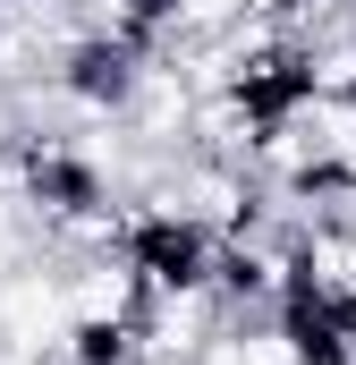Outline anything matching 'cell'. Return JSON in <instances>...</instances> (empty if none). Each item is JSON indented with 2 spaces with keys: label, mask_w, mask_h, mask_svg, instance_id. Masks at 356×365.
<instances>
[{
  "label": "cell",
  "mask_w": 356,
  "mask_h": 365,
  "mask_svg": "<svg viewBox=\"0 0 356 365\" xmlns=\"http://www.w3.org/2000/svg\"><path fill=\"white\" fill-rule=\"evenodd\" d=\"M153 68H162V60H153V51H136L127 34L77 26V34L51 51V68H43V77H51V93H60V102H77L85 119H127Z\"/></svg>",
  "instance_id": "1"
}]
</instances>
